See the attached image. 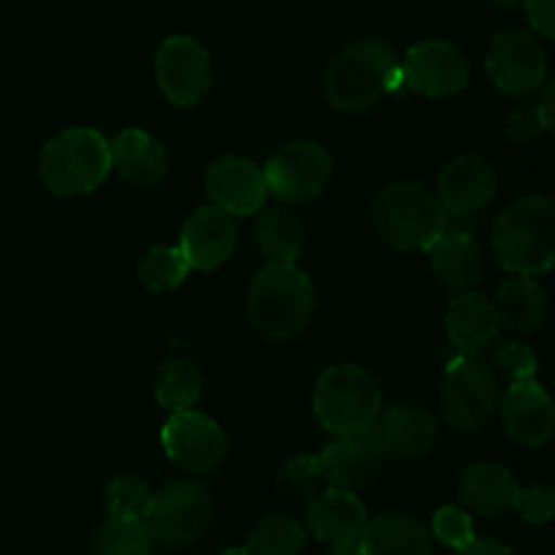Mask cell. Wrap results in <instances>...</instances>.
Here are the masks:
<instances>
[{
    "label": "cell",
    "mask_w": 555,
    "mask_h": 555,
    "mask_svg": "<svg viewBox=\"0 0 555 555\" xmlns=\"http://www.w3.org/2000/svg\"><path fill=\"white\" fill-rule=\"evenodd\" d=\"M401 85V60L383 38L347 43L325 70V95L339 112H363Z\"/></svg>",
    "instance_id": "1"
},
{
    "label": "cell",
    "mask_w": 555,
    "mask_h": 555,
    "mask_svg": "<svg viewBox=\"0 0 555 555\" xmlns=\"http://www.w3.org/2000/svg\"><path fill=\"white\" fill-rule=\"evenodd\" d=\"M493 255L509 274L540 276L555 269V198L526 195L502 211L491 233Z\"/></svg>",
    "instance_id": "2"
},
{
    "label": "cell",
    "mask_w": 555,
    "mask_h": 555,
    "mask_svg": "<svg viewBox=\"0 0 555 555\" xmlns=\"http://www.w3.org/2000/svg\"><path fill=\"white\" fill-rule=\"evenodd\" d=\"M314 312V285L296 263H274L258 271L249 285L247 314L260 336L274 341L293 339L307 328Z\"/></svg>",
    "instance_id": "3"
},
{
    "label": "cell",
    "mask_w": 555,
    "mask_h": 555,
    "mask_svg": "<svg viewBox=\"0 0 555 555\" xmlns=\"http://www.w3.org/2000/svg\"><path fill=\"white\" fill-rule=\"evenodd\" d=\"M374 225L401 253H428L450 228L437 193L421 182H393L374 198Z\"/></svg>",
    "instance_id": "4"
},
{
    "label": "cell",
    "mask_w": 555,
    "mask_h": 555,
    "mask_svg": "<svg viewBox=\"0 0 555 555\" xmlns=\"http://www.w3.org/2000/svg\"><path fill=\"white\" fill-rule=\"evenodd\" d=\"M112 173V146L95 128H68L47 141L38 157V177L60 198L87 195Z\"/></svg>",
    "instance_id": "5"
},
{
    "label": "cell",
    "mask_w": 555,
    "mask_h": 555,
    "mask_svg": "<svg viewBox=\"0 0 555 555\" xmlns=\"http://www.w3.org/2000/svg\"><path fill=\"white\" fill-rule=\"evenodd\" d=\"M312 404L325 431L334 437H356L372 431L383 412V390L366 369L336 363L320 374Z\"/></svg>",
    "instance_id": "6"
},
{
    "label": "cell",
    "mask_w": 555,
    "mask_h": 555,
    "mask_svg": "<svg viewBox=\"0 0 555 555\" xmlns=\"http://www.w3.org/2000/svg\"><path fill=\"white\" fill-rule=\"evenodd\" d=\"M499 377L482 356H455L442 379V417L455 431H480L499 406Z\"/></svg>",
    "instance_id": "7"
},
{
    "label": "cell",
    "mask_w": 555,
    "mask_h": 555,
    "mask_svg": "<svg viewBox=\"0 0 555 555\" xmlns=\"http://www.w3.org/2000/svg\"><path fill=\"white\" fill-rule=\"evenodd\" d=\"M215 518L211 493L195 480H173L152 493L150 513L144 524L150 529L152 542L179 547L201 540Z\"/></svg>",
    "instance_id": "8"
},
{
    "label": "cell",
    "mask_w": 555,
    "mask_h": 555,
    "mask_svg": "<svg viewBox=\"0 0 555 555\" xmlns=\"http://www.w3.org/2000/svg\"><path fill=\"white\" fill-rule=\"evenodd\" d=\"M334 171V157L323 144L309 139L291 141L263 166L266 188L282 204L318 198Z\"/></svg>",
    "instance_id": "9"
},
{
    "label": "cell",
    "mask_w": 555,
    "mask_h": 555,
    "mask_svg": "<svg viewBox=\"0 0 555 555\" xmlns=\"http://www.w3.org/2000/svg\"><path fill=\"white\" fill-rule=\"evenodd\" d=\"M155 76L168 103L179 108H193L211 90L215 70H211V57L204 43L195 41L193 36L177 33L157 47Z\"/></svg>",
    "instance_id": "10"
},
{
    "label": "cell",
    "mask_w": 555,
    "mask_h": 555,
    "mask_svg": "<svg viewBox=\"0 0 555 555\" xmlns=\"http://www.w3.org/2000/svg\"><path fill=\"white\" fill-rule=\"evenodd\" d=\"M163 450L179 469L190 475H209L222 464L228 450L220 423L195 410L171 412L160 431Z\"/></svg>",
    "instance_id": "11"
},
{
    "label": "cell",
    "mask_w": 555,
    "mask_h": 555,
    "mask_svg": "<svg viewBox=\"0 0 555 555\" xmlns=\"http://www.w3.org/2000/svg\"><path fill=\"white\" fill-rule=\"evenodd\" d=\"M486 70L493 85L507 95H529L547 79V57L542 43L529 30H502L486 54Z\"/></svg>",
    "instance_id": "12"
},
{
    "label": "cell",
    "mask_w": 555,
    "mask_h": 555,
    "mask_svg": "<svg viewBox=\"0 0 555 555\" xmlns=\"http://www.w3.org/2000/svg\"><path fill=\"white\" fill-rule=\"evenodd\" d=\"M404 85L423 98H450L459 95L469 85V63L464 54L448 41L415 43L401 60Z\"/></svg>",
    "instance_id": "13"
},
{
    "label": "cell",
    "mask_w": 555,
    "mask_h": 555,
    "mask_svg": "<svg viewBox=\"0 0 555 555\" xmlns=\"http://www.w3.org/2000/svg\"><path fill=\"white\" fill-rule=\"evenodd\" d=\"M499 415L504 434L524 448H542L555 434V404L545 388L534 379L509 383L499 396Z\"/></svg>",
    "instance_id": "14"
},
{
    "label": "cell",
    "mask_w": 555,
    "mask_h": 555,
    "mask_svg": "<svg viewBox=\"0 0 555 555\" xmlns=\"http://www.w3.org/2000/svg\"><path fill=\"white\" fill-rule=\"evenodd\" d=\"M206 195L217 209L231 217H249L263 209L269 198L263 168L238 155H222L206 168Z\"/></svg>",
    "instance_id": "15"
},
{
    "label": "cell",
    "mask_w": 555,
    "mask_h": 555,
    "mask_svg": "<svg viewBox=\"0 0 555 555\" xmlns=\"http://www.w3.org/2000/svg\"><path fill=\"white\" fill-rule=\"evenodd\" d=\"M238 242V228L228 211L211 206H201L184 220L179 244L182 255L188 258L190 269L215 271L233 255Z\"/></svg>",
    "instance_id": "16"
},
{
    "label": "cell",
    "mask_w": 555,
    "mask_h": 555,
    "mask_svg": "<svg viewBox=\"0 0 555 555\" xmlns=\"http://www.w3.org/2000/svg\"><path fill=\"white\" fill-rule=\"evenodd\" d=\"M320 466H323V480H328L331 488L361 491L383 472L385 450L372 434L336 437L320 453Z\"/></svg>",
    "instance_id": "17"
},
{
    "label": "cell",
    "mask_w": 555,
    "mask_h": 555,
    "mask_svg": "<svg viewBox=\"0 0 555 555\" xmlns=\"http://www.w3.org/2000/svg\"><path fill=\"white\" fill-rule=\"evenodd\" d=\"M496 173L480 155H461L442 168L437 198L450 217H469L486 209L496 195Z\"/></svg>",
    "instance_id": "18"
},
{
    "label": "cell",
    "mask_w": 555,
    "mask_h": 555,
    "mask_svg": "<svg viewBox=\"0 0 555 555\" xmlns=\"http://www.w3.org/2000/svg\"><path fill=\"white\" fill-rule=\"evenodd\" d=\"M496 307L477 291H464L448 304L444 334L461 356H482L499 336Z\"/></svg>",
    "instance_id": "19"
},
{
    "label": "cell",
    "mask_w": 555,
    "mask_h": 555,
    "mask_svg": "<svg viewBox=\"0 0 555 555\" xmlns=\"http://www.w3.org/2000/svg\"><path fill=\"white\" fill-rule=\"evenodd\" d=\"M369 434L377 439L385 455L410 461L431 450L434 439H437V421L423 406L396 404L379 412Z\"/></svg>",
    "instance_id": "20"
},
{
    "label": "cell",
    "mask_w": 555,
    "mask_h": 555,
    "mask_svg": "<svg viewBox=\"0 0 555 555\" xmlns=\"http://www.w3.org/2000/svg\"><path fill=\"white\" fill-rule=\"evenodd\" d=\"M366 520V507L356 496V491L325 488V491L314 493L307 502L304 526H307L314 540L325 542V545H336V542L358 540Z\"/></svg>",
    "instance_id": "21"
},
{
    "label": "cell",
    "mask_w": 555,
    "mask_h": 555,
    "mask_svg": "<svg viewBox=\"0 0 555 555\" xmlns=\"http://www.w3.org/2000/svg\"><path fill=\"white\" fill-rule=\"evenodd\" d=\"M431 269L437 280L450 291H475L477 282L486 274V255L480 242L464 228H448L431 249Z\"/></svg>",
    "instance_id": "22"
},
{
    "label": "cell",
    "mask_w": 555,
    "mask_h": 555,
    "mask_svg": "<svg viewBox=\"0 0 555 555\" xmlns=\"http://www.w3.org/2000/svg\"><path fill=\"white\" fill-rule=\"evenodd\" d=\"M112 146V171H117L125 182L152 188L160 182L168 171V152L152 133L139 128L119 130Z\"/></svg>",
    "instance_id": "23"
},
{
    "label": "cell",
    "mask_w": 555,
    "mask_h": 555,
    "mask_svg": "<svg viewBox=\"0 0 555 555\" xmlns=\"http://www.w3.org/2000/svg\"><path fill=\"white\" fill-rule=\"evenodd\" d=\"M513 472L496 461H477L466 466L459 482V496L464 509L480 515V518H496V515L513 509L515 496Z\"/></svg>",
    "instance_id": "24"
},
{
    "label": "cell",
    "mask_w": 555,
    "mask_h": 555,
    "mask_svg": "<svg viewBox=\"0 0 555 555\" xmlns=\"http://www.w3.org/2000/svg\"><path fill=\"white\" fill-rule=\"evenodd\" d=\"M358 542L366 555H431L434 547L431 529L404 513H385L366 520Z\"/></svg>",
    "instance_id": "25"
},
{
    "label": "cell",
    "mask_w": 555,
    "mask_h": 555,
    "mask_svg": "<svg viewBox=\"0 0 555 555\" xmlns=\"http://www.w3.org/2000/svg\"><path fill=\"white\" fill-rule=\"evenodd\" d=\"M499 325L509 331H537L545 323L547 314V293L534 276L513 274L509 280L502 282L496 298Z\"/></svg>",
    "instance_id": "26"
},
{
    "label": "cell",
    "mask_w": 555,
    "mask_h": 555,
    "mask_svg": "<svg viewBox=\"0 0 555 555\" xmlns=\"http://www.w3.org/2000/svg\"><path fill=\"white\" fill-rule=\"evenodd\" d=\"M255 242L260 253L274 263H293L304 249V228L296 211L287 206L260 209L255 220Z\"/></svg>",
    "instance_id": "27"
},
{
    "label": "cell",
    "mask_w": 555,
    "mask_h": 555,
    "mask_svg": "<svg viewBox=\"0 0 555 555\" xmlns=\"http://www.w3.org/2000/svg\"><path fill=\"white\" fill-rule=\"evenodd\" d=\"M204 393V377L193 361H168L157 369L155 377V399L166 412L193 410Z\"/></svg>",
    "instance_id": "28"
},
{
    "label": "cell",
    "mask_w": 555,
    "mask_h": 555,
    "mask_svg": "<svg viewBox=\"0 0 555 555\" xmlns=\"http://www.w3.org/2000/svg\"><path fill=\"white\" fill-rule=\"evenodd\" d=\"M309 542L307 526L287 515H271L260 520L249 537V551L255 555H304Z\"/></svg>",
    "instance_id": "29"
},
{
    "label": "cell",
    "mask_w": 555,
    "mask_h": 555,
    "mask_svg": "<svg viewBox=\"0 0 555 555\" xmlns=\"http://www.w3.org/2000/svg\"><path fill=\"white\" fill-rule=\"evenodd\" d=\"M152 534L144 520L108 518L92 537V555H150Z\"/></svg>",
    "instance_id": "30"
},
{
    "label": "cell",
    "mask_w": 555,
    "mask_h": 555,
    "mask_svg": "<svg viewBox=\"0 0 555 555\" xmlns=\"http://www.w3.org/2000/svg\"><path fill=\"white\" fill-rule=\"evenodd\" d=\"M190 263L179 247H152L139 260V282L152 293H168L184 282Z\"/></svg>",
    "instance_id": "31"
},
{
    "label": "cell",
    "mask_w": 555,
    "mask_h": 555,
    "mask_svg": "<svg viewBox=\"0 0 555 555\" xmlns=\"http://www.w3.org/2000/svg\"><path fill=\"white\" fill-rule=\"evenodd\" d=\"M103 499H106L108 518L144 520L152 504V488L139 477L122 475L108 482Z\"/></svg>",
    "instance_id": "32"
},
{
    "label": "cell",
    "mask_w": 555,
    "mask_h": 555,
    "mask_svg": "<svg viewBox=\"0 0 555 555\" xmlns=\"http://www.w3.org/2000/svg\"><path fill=\"white\" fill-rule=\"evenodd\" d=\"M488 363L493 366L496 377H504L507 383H520V379L537 377V352L520 339H493L488 347Z\"/></svg>",
    "instance_id": "33"
},
{
    "label": "cell",
    "mask_w": 555,
    "mask_h": 555,
    "mask_svg": "<svg viewBox=\"0 0 555 555\" xmlns=\"http://www.w3.org/2000/svg\"><path fill=\"white\" fill-rule=\"evenodd\" d=\"M323 480L320 455H296L276 472V488L291 502H309Z\"/></svg>",
    "instance_id": "34"
},
{
    "label": "cell",
    "mask_w": 555,
    "mask_h": 555,
    "mask_svg": "<svg viewBox=\"0 0 555 555\" xmlns=\"http://www.w3.org/2000/svg\"><path fill=\"white\" fill-rule=\"evenodd\" d=\"M431 537L442 542L444 547H461L469 545L475 540V524H472L469 509L464 507H439L431 518Z\"/></svg>",
    "instance_id": "35"
},
{
    "label": "cell",
    "mask_w": 555,
    "mask_h": 555,
    "mask_svg": "<svg viewBox=\"0 0 555 555\" xmlns=\"http://www.w3.org/2000/svg\"><path fill=\"white\" fill-rule=\"evenodd\" d=\"M513 509L531 526H545L555 518V488L542 486H518L513 496Z\"/></svg>",
    "instance_id": "36"
},
{
    "label": "cell",
    "mask_w": 555,
    "mask_h": 555,
    "mask_svg": "<svg viewBox=\"0 0 555 555\" xmlns=\"http://www.w3.org/2000/svg\"><path fill=\"white\" fill-rule=\"evenodd\" d=\"M542 130H545V125H542L540 106H515L504 117V135L513 144H531V141L540 139Z\"/></svg>",
    "instance_id": "37"
},
{
    "label": "cell",
    "mask_w": 555,
    "mask_h": 555,
    "mask_svg": "<svg viewBox=\"0 0 555 555\" xmlns=\"http://www.w3.org/2000/svg\"><path fill=\"white\" fill-rule=\"evenodd\" d=\"M526 16L542 38L555 43V0H526Z\"/></svg>",
    "instance_id": "38"
},
{
    "label": "cell",
    "mask_w": 555,
    "mask_h": 555,
    "mask_svg": "<svg viewBox=\"0 0 555 555\" xmlns=\"http://www.w3.org/2000/svg\"><path fill=\"white\" fill-rule=\"evenodd\" d=\"M455 555H515L513 547L493 537H475L466 547L455 551Z\"/></svg>",
    "instance_id": "39"
},
{
    "label": "cell",
    "mask_w": 555,
    "mask_h": 555,
    "mask_svg": "<svg viewBox=\"0 0 555 555\" xmlns=\"http://www.w3.org/2000/svg\"><path fill=\"white\" fill-rule=\"evenodd\" d=\"M537 106H540L542 125H545V130L555 133V76L553 79H547L545 90H542V101L537 103Z\"/></svg>",
    "instance_id": "40"
},
{
    "label": "cell",
    "mask_w": 555,
    "mask_h": 555,
    "mask_svg": "<svg viewBox=\"0 0 555 555\" xmlns=\"http://www.w3.org/2000/svg\"><path fill=\"white\" fill-rule=\"evenodd\" d=\"M328 555H366V553H363L361 542L350 540V542H336V545H331Z\"/></svg>",
    "instance_id": "41"
},
{
    "label": "cell",
    "mask_w": 555,
    "mask_h": 555,
    "mask_svg": "<svg viewBox=\"0 0 555 555\" xmlns=\"http://www.w3.org/2000/svg\"><path fill=\"white\" fill-rule=\"evenodd\" d=\"M493 3H496L499 9H520V5H526V0H493Z\"/></svg>",
    "instance_id": "42"
},
{
    "label": "cell",
    "mask_w": 555,
    "mask_h": 555,
    "mask_svg": "<svg viewBox=\"0 0 555 555\" xmlns=\"http://www.w3.org/2000/svg\"><path fill=\"white\" fill-rule=\"evenodd\" d=\"M217 555H255V553L249 551V547H228V551H222Z\"/></svg>",
    "instance_id": "43"
}]
</instances>
